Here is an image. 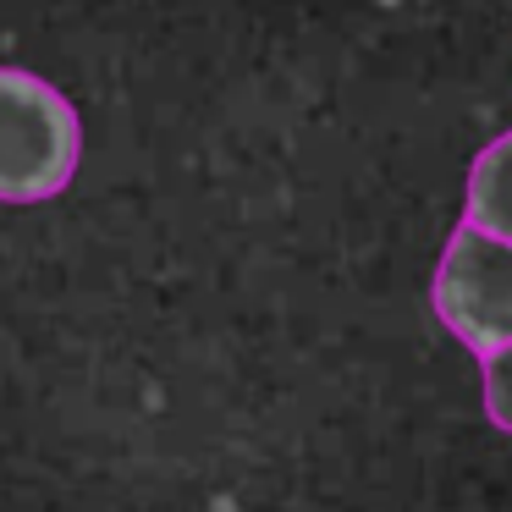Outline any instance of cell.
<instances>
[{"instance_id":"6da1fadb","label":"cell","mask_w":512,"mask_h":512,"mask_svg":"<svg viewBox=\"0 0 512 512\" xmlns=\"http://www.w3.org/2000/svg\"><path fill=\"white\" fill-rule=\"evenodd\" d=\"M83 116L50 78L0 67V204H45L72 188Z\"/></svg>"},{"instance_id":"7a4b0ae2","label":"cell","mask_w":512,"mask_h":512,"mask_svg":"<svg viewBox=\"0 0 512 512\" xmlns=\"http://www.w3.org/2000/svg\"><path fill=\"white\" fill-rule=\"evenodd\" d=\"M430 303L435 320L474 358L512 342V243L463 221L452 232V243L441 248Z\"/></svg>"},{"instance_id":"3957f363","label":"cell","mask_w":512,"mask_h":512,"mask_svg":"<svg viewBox=\"0 0 512 512\" xmlns=\"http://www.w3.org/2000/svg\"><path fill=\"white\" fill-rule=\"evenodd\" d=\"M463 221L512 243V127L501 138H490L474 155V166H468Z\"/></svg>"},{"instance_id":"277c9868","label":"cell","mask_w":512,"mask_h":512,"mask_svg":"<svg viewBox=\"0 0 512 512\" xmlns=\"http://www.w3.org/2000/svg\"><path fill=\"white\" fill-rule=\"evenodd\" d=\"M479 380H485V419L512 435V342L479 353Z\"/></svg>"}]
</instances>
